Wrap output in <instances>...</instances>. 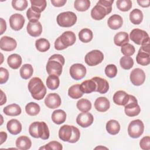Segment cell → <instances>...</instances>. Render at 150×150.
I'll list each match as a JSON object with an SVG mask.
<instances>
[{"mask_svg": "<svg viewBox=\"0 0 150 150\" xmlns=\"http://www.w3.org/2000/svg\"><path fill=\"white\" fill-rule=\"evenodd\" d=\"M114 0H100L91 11V16L94 20L103 19L112 11Z\"/></svg>", "mask_w": 150, "mask_h": 150, "instance_id": "1", "label": "cell"}, {"mask_svg": "<svg viewBox=\"0 0 150 150\" xmlns=\"http://www.w3.org/2000/svg\"><path fill=\"white\" fill-rule=\"evenodd\" d=\"M64 62L65 59L61 54H54L51 56L48 59L46 67L48 74L60 76L62 73Z\"/></svg>", "mask_w": 150, "mask_h": 150, "instance_id": "2", "label": "cell"}, {"mask_svg": "<svg viewBox=\"0 0 150 150\" xmlns=\"http://www.w3.org/2000/svg\"><path fill=\"white\" fill-rule=\"evenodd\" d=\"M80 137L79 129L73 125H64L60 128L59 131V138L65 142L75 143L79 141Z\"/></svg>", "mask_w": 150, "mask_h": 150, "instance_id": "3", "label": "cell"}, {"mask_svg": "<svg viewBox=\"0 0 150 150\" xmlns=\"http://www.w3.org/2000/svg\"><path fill=\"white\" fill-rule=\"evenodd\" d=\"M28 87L32 97L36 100H42L46 95V88L39 77H35L31 79Z\"/></svg>", "mask_w": 150, "mask_h": 150, "instance_id": "4", "label": "cell"}, {"mask_svg": "<svg viewBox=\"0 0 150 150\" xmlns=\"http://www.w3.org/2000/svg\"><path fill=\"white\" fill-rule=\"evenodd\" d=\"M29 132L32 137L35 138H40L43 140L47 139L50 135L49 128L43 121L32 122L29 127Z\"/></svg>", "mask_w": 150, "mask_h": 150, "instance_id": "5", "label": "cell"}, {"mask_svg": "<svg viewBox=\"0 0 150 150\" xmlns=\"http://www.w3.org/2000/svg\"><path fill=\"white\" fill-rule=\"evenodd\" d=\"M76 40V35L72 31L63 32L54 42V48L57 50L65 49L67 47L73 45Z\"/></svg>", "mask_w": 150, "mask_h": 150, "instance_id": "6", "label": "cell"}, {"mask_svg": "<svg viewBox=\"0 0 150 150\" xmlns=\"http://www.w3.org/2000/svg\"><path fill=\"white\" fill-rule=\"evenodd\" d=\"M76 15L71 11L59 13L57 16V24L63 28H69L73 26L77 22Z\"/></svg>", "mask_w": 150, "mask_h": 150, "instance_id": "7", "label": "cell"}, {"mask_svg": "<svg viewBox=\"0 0 150 150\" xmlns=\"http://www.w3.org/2000/svg\"><path fill=\"white\" fill-rule=\"evenodd\" d=\"M144 125L139 119L132 121L128 127V133L132 138H139L144 132Z\"/></svg>", "mask_w": 150, "mask_h": 150, "instance_id": "8", "label": "cell"}, {"mask_svg": "<svg viewBox=\"0 0 150 150\" xmlns=\"http://www.w3.org/2000/svg\"><path fill=\"white\" fill-rule=\"evenodd\" d=\"M125 114L128 117H135L141 112V108L138 104L137 98L132 95H129L128 103L124 105Z\"/></svg>", "mask_w": 150, "mask_h": 150, "instance_id": "9", "label": "cell"}, {"mask_svg": "<svg viewBox=\"0 0 150 150\" xmlns=\"http://www.w3.org/2000/svg\"><path fill=\"white\" fill-rule=\"evenodd\" d=\"M130 39L135 44L142 45L149 41V37L146 32L139 29H133L129 34Z\"/></svg>", "mask_w": 150, "mask_h": 150, "instance_id": "10", "label": "cell"}, {"mask_svg": "<svg viewBox=\"0 0 150 150\" xmlns=\"http://www.w3.org/2000/svg\"><path fill=\"white\" fill-rule=\"evenodd\" d=\"M104 59L103 53L98 50H93L86 54L84 61L90 66H94L101 63Z\"/></svg>", "mask_w": 150, "mask_h": 150, "instance_id": "11", "label": "cell"}, {"mask_svg": "<svg viewBox=\"0 0 150 150\" xmlns=\"http://www.w3.org/2000/svg\"><path fill=\"white\" fill-rule=\"evenodd\" d=\"M70 74L75 80H79L84 78L86 74V67L80 63H75L70 68Z\"/></svg>", "mask_w": 150, "mask_h": 150, "instance_id": "12", "label": "cell"}, {"mask_svg": "<svg viewBox=\"0 0 150 150\" xmlns=\"http://www.w3.org/2000/svg\"><path fill=\"white\" fill-rule=\"evenodd\" d=\"M129 78L132 84L139 86L144 83L145 80V74L141 69L135 68L131 72Z\"/></svg>", "mask_w": 150, "mask_h": 150, "instance_id": "13", "label": "cell"}, {"mask_svg": "<svg viewBox=\"0 0 150 150\" xmlns=\"http://www.w3.org/2000/svg\"><path fill=\"white\" fill-rule=\"evenodd\" d=\"M94 121L93 115L88 112L80 113L76 118V122L83 128H87L91 125Z\"/></svg>", "mask_w": 150, "mask_h": 150, "instance_id": "14", "label": "cell"}, {"mask_svg": "<svg viewBox=\"0 0 150 150\" xmlns=\"http://www.w3.org/2000/svg\"><path fill=\"white\" fill-rule=\"evenodd\" d=\"M25 18L20 13H15L9 18V25L11 28L16 31L21 30L25 23Z\"/></svg>", "mask_w": 150, "mask_h": 150, "instance_id": "15", "label": "cell"}, {"mask_svg": "<svg viewBox=\"0 0 150 150\" xmlns=\"http://www.w3.org/2000/svg\"><path fill=\"white\" fill-rule=\"evenodd\" d=\"M16 46V41L12 38L5 36L0 39V48L2 50L11 52L15 50Z\"/></svg>", "mask_w": 150, "mask_h": 150, "instance_id": "16", "label": "cell"}, {"mask_svg": "<svg viewBox=\"0 0 150 150\" xmlns=\"http://www.w3.org/2000/svg\"><path fill=\"white\" fill-rule=\"evenodd\" d=\"M62 103L60 97L56 93H50L46 97L45 99V104L46 106L51 109L58 108Z\"/></svg>", "mask_w": 150, "mask_h": 150, "instance_id": "17", "label": "cell"}, {"mask_svg": "<svg viewBox=\"0 0 150 150\" xmlns=\"http://www.w3.org/2000/svg\"><path fill=\"white\" fill-rule=\"evenodd\" d=\"M26 30L28 34L31 36L38 37L42 32V26L38 21H29L27 25Z\"/></svg>", "mask_w": 150, "mask_h": 150, "instance_id": "18", "label": "cell"}, {"mask_svg": "<svg viewBox=\"0 0 150 150\" xmlns=\"http://www.w3.org/2000/svg\"><path fill=\"white\" fill-rule=\"evenodd\" d=\"M91 79L96 84V91L100 94H105L108 91L109 84L105 79L100 77H94Z\"/></svg>", "mask_w": 150, "mask_h": 150, "instance_id": "19", "label": "cell"}, {"mask_svg": "<svg viewBox=\"0 0 150 150\" xmlns=\"http://www.w3.org/2000/svg\"><path fill=\"white\" fill-rule=\"evenodd\" d=\"M129 95L122 90H119L115 93L113 96L114 103L118 105L124 106L128 101Z\"/></svg>", "mask_w": 150, "mask_h": 150, "instance_id": "20", "label": "cell"}, {"mask_svg": "<svg viewBox=\"0 0 150 150\" xmlns=\"http://www.w3.org/2000/svg\"><path fill=\"white\" fill-rule=\"evenodd\" d=\"M110 107V101L105 97H100L94 102V107L99 112H105L109 109Z\"/></svg>", "mask_w": 150, "mask_h": 150, "instance_id": "21", "label": "cell"}, {"mask_svg": "<svg viewBox=\"0 0 150 150\" xmlns=\"http://www.w3.org/2000/svg\"><path fill=\"white\" fill-rule=\"evenodd\" d=\"M107 23L108 26L110 29L117 30L122 26L123 23V20L120 15L114 14L108 18Z\"/></svg>", "mask_w": 150, "mask_h": 150, "instance_id": "22", "label": "cell"}, {"mask_svg": "<svg viewBox=\"0 0 150 150\" xmlns=\"http://www.w3.org/2000/svg\"><path fill=\"white\" fill-rule=\"evenodd\" d=\"M8 131L12 135H17L22 131V124L16 119L9 120L6 124Z\"/></svg>", "mask_w": 150, "mask_h": 150, "instance_id": "23", "label": "cell"}, {"mask_svg": "<svg viewBox=\"0 0 150 150\" xmlns=\"http://www.w3.org/2000/svg\"><path fill=\"white\" fill-rule=\"evenodd\" d=\"M136 60L137 63L141 66L148 65L150 63L149 52L145 51L140 47L136 57Z\"/></svg>", "mask_w": 150, "mask_h": 150, "instance_id": "24", "label": "cell"}, {"mask_svg": "<svg viewBox=\"0 0 150 150\" xmlns=\"http://www.w3.org/2000/svg\"><path fill=\"white\" fill-rule=\"evenodd\" d=\"M16 147L21 150L29 149L32 145V142L29 138L26 136H21L18 137L15 142Z\"/></svg>", "mask_w": 150, "mask_h": 150, "instance_id": "25", "label": "cell"}, {"mask_svg": "<svg viewBox=\"0 0 150 150\" xmlns=\"http://www.w3.org/2000/svg\"><path fill=\"white\" fill-rule=\"evenodd\" d=\"M80 87L81 91L84 93L89 94L93 91H96V84L92 79L87 80L83 81L80 84Z\"/></svg>", "mask_w": 150, "mask_h": 150, "instance_id": "26", "label": "cell"}, {"mask_svg": "<svg viewBox=\"0 0 150 150\" xmlns=\"http://www.w3.org/2000/svg\"><path fill=\"white\" fill-rule=\"evenodd\" d=\"M22 62V57L18 54H12L7 59L8 64L13 69H18L21 66Z\"/></svg>", "mask_w": 150, "mask_h": 150, "instance_id": "27", "label": "cell"}, {"mask_svg": "<svg viewBox=\"0 0 150 150\" xmlns=\"http://www.w3.org/2000/svg\"><path fill=\"white\" fill-rule=\"evenodd\" d=\"M3 111L5 114L9 116H18L21 113V108L17 104H11L4 107Z\"/></svg>", "mask_w": 150, "mask_h": 150, "instance_id": "28", "label": "cell"}, {"mask_svg": "<svg viewBox=\"0 0 150 150\" xmlns=\"http://www.w3.org/2000/svg\"><path fill=\"white\" fill-rule=\"evenodd\" d=\"M114 42L118 46H122L129 42V36L125 32H120L114 37Z\"/></svg>", "mask_w": 150, "mask_h": 150, "instance_id": "29", "label": "cell"}, {"mask_svg": "<svg viewBox=\"0 0 150 150\" xmlns=\"http://www.w3.org/2000/svg\"><path fill=\"white\" fill-rule=\"evenodd\" d=\"M66 119V114L62 110H54L52 114V120L53 122L56 124H61L63 123Z\"/></svg>", "mask_w": 150, "mask_h": 150, "instance_id": "30", "label": "cell"}, {"mask_svg": "<svg viewBox=\"0 0 150 150\" xmlns=\"http://www.w3.org/2000/svg\"><path fill=\"white\" fill-rule=\"evenodd\" d=\"M106 130L111 135L117 134L120 130L119 122L115 120H110L106 124Z\"/></svg>", "mask_w": 150, "mask_h": 150, "instance_id": "31", "label": "cell"}, {"mask_svg": "<svg viewBox=\"0 0 150 150\" xmlns=\"http://www.w3.org/2000/svg\"><path fill=\"white\" fill-rule=\"evenodd\" d=\"M129 19L134 25L140 24L143 19L142 12L139 9H133L129 13Z\"/></svg>", "mask_w": 150, "mask_h": 150, "instance_id": "32", "label": "cell"}, {"mask_svg": "<svg viewBox=\"0 0 150 150\" xmlns=\"http://www.w3.org/2000/svg\"><path fill=\"white\" fill-rule=\"evenodd\" d=\"M93 32L88 28H84L81 29L79 33V39L83 43L90 42L93 39Z\"/></svg>", "mask_w": 150, "mask_h": 150, "instance_id": "33", "label": "cell"}, {"mask_svg": "<svg viewBox=\"0 0 150 150\" xmlns=\"http://www.w3.org/2000/svg\"><path fill=\"white\" fill-rule=\"evenodd\" d=\"M69 96L73 99H78L81 97L83 95V93L81 91L80 84H76L71 86L68 90Z\"/></svg>", "mask_w": 150, "mask_h": 150, "instance_id": "34", "label": "cell"}, {"mask_svg": "<svg viewBox=\"0 0 150 150\" xmlns=\"http://www.w3.org/2000/svg\"><path fill=\"white\" fill-rule=\"evenodd\" d=\"M60 84L59 76L56 75H49L46 79V86L48 88L52 90L57 89Z\"/></svg>", "mask_w": 150, "mask_h": 150, "instance_id": "35", "label": "cell"}, {"mask_svg": "<svg viewBox=\"0 0 150 150\" xmlns=\"http://www.w3.org/2000/svg\"><path fill=\"white\" fill-rule=\"evenodd\" d=\"M31 8L38 13H41L46 7V0H30Z\"/></svg>", "mask_w": 150, "mask_h": 150, "instance_id": "36", "label": "cell"}, {"mask_svg": "<svg viewBox=\"0 0 150 150\" xmlns=\"http://www.w3.org/2000/svg\"><path fill=\"white\" fill-rule=\"evenodd\" d=\"M35 46L36 49L40 52H45L50 48V45L48 40L45 38H40L36 40Z\"/></svg>", "mask_w": 150, "mask_h": 150, "instance_id": "37", "label": "cell"}, {"mask_svg": "<svg viewBox=\"0 0 150 150\" xmlns=\"http://www.w3.org/2000/svg\"><path fill=\"white\" fill-rule=\"evenodd\" d=\"M33 67L30 64H23L20 69V75L21 77L25 80L29 79L33 74Z\"/></svg>", "mask_w": 150, "mask_h": 150, "instance_id": "38", "label": "cell"}, {"mask_svg": "<svg viewBox=\"0 0 150 150\" xmlns=\"http://www.w3.org/2000/svg\"><path fill=\"white\" fill-rule=\"evenodd\" d=\"M40 108L39 105L34 102L29 103L25 106V111L26 113L30 116L38 115L40 112Z\"/></svg>", "mask_w": 150, "mask_h": 150, "instance_id": "39", "label": "cell"}, {"mask_svg": "<svg viewBox=\"0 0 150 150\" xmlns=\"http://www.w3.org/2000/svg\"><path fill=\"white\" fill-rule=\"evenodd\" d=\"M77 108L81 112H88L91 108V102L86 98H81L77 102L76 104Z\"/></svg>", "mask_w": 150, "mask_h": 150, "instance_id": "40", "label": "cell"}, {"mask_svg": "<svg viewBox=\"0 0 150 150\" xmlns=\"http://www.w3.org/2000/svg\"><path fill=\"white\" fill-rule=\"evenodd\" d=\"M90 6V1L89 0H76L74 2V7L78 11H86Z\"/></svg>", "mask_w": 150, "mask_h": 150, "instance_id": "41", "label": "cell"}, {"mask_svg": "<svg viewBox=\"0 0 150 150\" xmlns=\"http://www.w3.org/2000/svg\"><path fill=\"white\" fill-rule=\"evenodd\" d=\"M121 67L124 70H129L134 65L133 59L130 56H122L120 60Z\"/></svg>", "mask_w": 150, "mask_h": 150, "instance_id": "42", "label": "cell"}, {"mask_svg": "<svg viewBox=\"0 0 150 150\" xmlns=\"http://www.w3.org/2000/svg\"><path fill=\"white\" fill-rule=\"evenodd\" d=\"M116 5L117 8L123 12L128 11L132 8V2L130 0H118Z\"/></svg>", "mask_w": 150, "mask_h": 150, "instance_id": "43", "label": "cell"}, {"mask_svg": "<svg viewBox=\"0 0 150 150\" xmlns=\"http://www.w3.org/2000/svg\"><path fill=\"white\" fill-rule=\"evenodd\" d=\"M12 6L15 10L23 11L28 6V1L26 0H13Z\"/></svg>", "mask_w": 150, "mask_h": 150, "instance_id": "44", "label": "cell"}, {"mask_svg": "<svg viewBox=\"0 0 150 150\" xmlns=\"http://www.w3.org/2000/svg\"><path fill=\"white\" fill-rule=\"evenodd\" d=\"M121 51L124 55L126 56H130L134 54V53H135V49L134 46L128 43L121 46Z\"/></svg>", "mask_w": 150, "mask_h": 150, "instance_id": "45", "label": "cell"}, {"mask_svg": "<svg viewBox=\"0 0 150 150\" xmlns=\"http://www.w3.org/2000/svg\"><path fill=\"white\" fill-rule=\"evenodd\" d=\"M63 149L62 145L57 141H51L48 144H46L42 147H40L39 149H54V150H62Z\"/></svg>", "mask_w": 150, "mask_h": 150, "instance_id": "46", "label": "cell"}, {"mask_svg": "<svg viewBox=\"0 0 150 150\" xmlns=\"http://www.w3.org/2000/svg\"><path fill=\"white\" fill-rule=\"evenodd\" d=\"M105 73L110 78H113L117 74V68L115 64H110L107 65L105 68Z\"/></svg>", "mask_w": 150, "mask_h": 150, "instance_id": "47", "label": "cell"}, {"mask_svg": "<svg viewBox=\"0 0 150 150\" xmlns=\"http://www.w3.org/2000/svg\"><path fill=\"white\" fill-rule=\"evenodd\" d=\"M26 16L29 21H36L40 18V13L34 11L31 8H29L26 12Z\"/></svg>", "mask_w": 150, "mask_h": 150, "instance_id": "48", "label": "cell"}, {"mask_svg": "<svg viewBox=\"0 0 150 150\" xmlns=\"http://www.w3.org/2000/svg\"><path fill=\"white\" fill-rule=\"evenodd\" d=\"M139 145L141 149L144 150L150 149V137L149 136H146L143 137L139 142Z\"/></svg>", "mask_w": 150, "mask_h": 150, "instance_id": "49", "label": "cell"}, {"mask_svg": "<svg viewBox=\"0 0 150 150\" xmlns=\"http://www.w3.org/2000/svg\"><path fill=\"white\" fill-rule=\"evenodd\" d=\"M9 78V72L4 67L0 68V84L5 83Z\"/></svg>", "mask_w": 150, "mask_h": 150, "instance_id": "50", "label": "cell"}, {"mask_svg": "<svg viewBox=\"0 0 150 150\" xmlns=\"http://www.w3.org/2000/svg\"><path fill=\"white\" fill-rule=\"evenodd\" d=\"M66 0H51V3L54 6L61 7L64 5L66 3Z\"/></svg>", "mask_w": 150, "mask_h": 150, "instance_id": "51", "label": "cell"}, {"mask_svg": "<svg viewBox=\"0 0 150 150\" xmlns=\"http://www.w3.org/2000/svg\"><path fill=\"white\" fill-rule=\"evenodd\" d=\"M137 3L139 4V6H141L143 8H147V7L149 6V5H150V1L149 0H144V1L138 0Z\"/></svg>", "mask_w": 150, "mask_h": 150, "instance_id": "52", "label": "cell"}, {"mask_svg": "<svg viewBox=\"0 0 150 150\" xmlns=\"http://www.w3.org/2000/svg\"><path fill=\"white\" fill-rule=\"evenodd\" d=\"M6 29V24L5 21L3 18H1V35H2Z\"/></svg>", "mask_w": 150, "mask_h": 150, "instance_id": "53", "label": "cell"}, {"mask_svg": "<svg viewBox=\"0 0 150 150\" xmlns=\"http://www.w3.org/2000/svg\"><path fill=\"white\" fill-rule=\"evenodd\" d=\"M0 137H1V143L0 144L2 145L6 139L7 138V134L5 132L1 131L0 133Z\"/></svg>", "mask_w": 150, "mask_h": 150, "instance_id": "54", "label": "cell"}, {"mask_svg": "<svg viewBox=\"0 0 150 150\" xmlns=\"http://www.w3.org/2000/svg\"><path fill=\"white\" fill-rule=\"evenodd\" d=\"M1 99L0 105H2L6 101V95L4 93V92L2 90H1Z\"/></svg>", "mask_w": 150, "mask_h": 150, "instance_id": "55", "label": "cell"}]
</instances>
